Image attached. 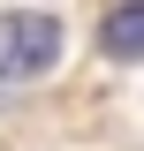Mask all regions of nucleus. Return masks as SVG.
Returning a JSON list of instances; mask_svg holds the SVG:
<instances>
[{"label": "nucleus", "instance_id": "f257e3e1", "mask_svg": "<svg viewBox=\"0 0 144 151\" xmlns=\"http://www.w3.org/2000/svg\"><path fill=\"white\" fill-rule=\"evenodd\" d=\"M61 53V23L38 15V8H8L0 15V83H31V76H46Z\"/></svg>", "mask_w": 144, "mask_h": 151}, {"label": "nucleus", "instance_id": "f03ea898", "mask_svg": "<svg viewBox=\"0 0 144 151\" xmlns=\"http://www.w3.org/2000/svg\"><path fill=\"white\" fill-rule=\"evenodd\" d=\"M99 53L106 60H144V0H121L99 23Z\"/></svg>", "mask_w": 144, "mask_h": 151}]
</instances>
